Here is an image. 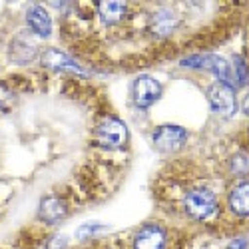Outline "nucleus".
Listing matches in <instances>:
<instances>
[{
	"instance_id": "nucleus-16",
	"label": "nucleus",
	"mask_w": 249,
	"mask_h": 249,
	"mask_svg": "<svg viewBox=\"0 0 249 249\" xmlns=\"http://www.w3.org/2000/svg\"><path fill=\"white\" fill-rule=\"evenodd\" d=\"M231 170L239 176H245L249 174V156L245 154H237L233 160H231Z\"/></svg>"
},
{
	"instance_id": "nucleus-3",
	"label": "nucleus",
	"mask_w": 249,
	"mask_h": 249,
	"mask_svg": "<svg viewBox=\"0 0 249 249\" xmlns=\"http://www.w3.org/2000/svg\"><path fill=\"white\" fill-rule=\"evenodd\" d=\"M154 146L160 152H178L183 148V143L188 142V132L181 126H174V124H163V126L156 128L154 136H152Z\"/></svg>"
},
{
	"instance_id": "nucleus-9",
	"label": "nucleus",
	"mask_w": 249,
	"mask_h": 249,
	"mask_svg": "<svg viewBox=\"0 0 249 249\" xmlns=\"http://www.w3.org/2000/svg\"><path fill=\"white\" fill-rule=\"evenodd\" d=\"M26 24L40 38H48L52 34V18L46 12V8L40 6V4L28 6V10H26Z\"/></svg>"
},
{
	"instance_id": "nucleus-4",
	"label": "nucleus",
	"mask_w": 249,
	"mask_h": 249,
	"mask_svg": "<svg viewBox=\"0 0 249 249\" xmlns=\"http://www.w3.org/2000/svg\"><path fill=\"white\" fill-rule=\"evenodd\" d=\"M161 96V84L152 76H140L132 84V100L138 108L146 110L160 100Z\"/></svg>"
},
{
	"instance_id": "nucleus-11",
	"label": "nucleus",
	"mask_w": 249,
	"mask_h": 249,
	"mask_svg": "<svg viewBox=\"0 0 249 249\" xmlns=\"http://www.w3.org/2000/svg\"><path fill=\"white\" fill-rule=\"evenodd\" d=\"M176 26H178V16L168 8L158 10L150 20V30L154 36H170L176 30Z\"/></svg>"
},
{
	"instance_id": "nucleus-17",
	"label": "nucleus",
	"mask_w": 249,
	"mask_h": 249,
	"mask_svg": "<svg viewBox=\"0 0 249 249\" xmlns=\"http://www.w3.org/2000/svg\"><path fill=\"white\" fill-rule=\"evenodd\" d=\"M100 230H102V225H98V223H86V225H82L80 230L76 231V237H78V239H86V237L98 233Z\"/></svg>"
},
{
	"instance_id": "nucleus-19",
	"label": "nucleus",
	"mask_w": 249,
	"mask_h": 249,
	"mask_svg": "<svg viewBox=\"0 0 249 249\" xmlns=\"http://www.w3.org/2000/svg\"><path fill=\"white\" fill-rule=\"evenodd\" d=\"M225 249H247V239H245V237H237V239H233V241L227 243Z\"/></svg>"
},
{
	"instance_id": "nucleus-2",
	"label": "nucleus",
	"mask_w": 249,
	"mask_h": 249,
	"mask_svg": "<svg viewBox=\"0 0 249 249\" xmlns=\"http://www.w3.org/2000/svg\"><path fill=\"white\" fill-rule=\"evenodd\" d=\"M183 212L196 221H207L217 213V197L207 188H194L183 197Z\"/></svg>"
},
{
	"instance_id": "nucleus-13",
	"label": "nucleus",
	"mask_w": 249,
	"mask_h": 249,
	"mask_svg": "<svg viewBox=\"0 0 249 249\" xmlns=\"http://www.w3.org/2000/svg\"><path fill=\"white\" fill-rule=\"evenodd\" d=\"M10 56L16 64H28V62H32V58L36 56V46L32 42H28L24 36H18L10 44Z\"/></svg>"
},
{
	"instance_id": "nucleus-1",
	"label": "nucleus",
	"mask_w": 249,
	"mask_h": 249,
	"mask_svg": "<svg viewBox=\"0 0 249 249\" xmlns=\"http://www.w3.org/2000/svg\"><path fill=\"white\" fill-rule=\"evenodd\" d=\"M96 143L104 150H124L130 142V130L120 118L106 116L96 126Z\"/></svg>"
},
{
	"instance_id": "nucleus-8",
	"label": "nucleus",
	"mask_w": 249,
	"mask_h": 249,
	"mask_svg": "<svg viewBox=\"0 0 249 249\" xmlns=\"http://www.w3.org/2000/svg\"><path fill=\"white\" fill-rule=\"evenodd\" d=\"M66 213H68V203L60 196H46L38 205V217L44 223H58L66 217Z\"/></svg>"
},
{
	"instance_id": "nucleus-6",
	"label": "nucleus",
	"mask_w": 249,
	"mask_h": 249,
	"mask_svg": "<svg viewBox=\"0 0 249 249\" xmlns=\"http://www.w3.org/2000/svg\"><path fill=\"white\" fill-rule=\"evenodd\" d=\"M168 235L165 230L158 223H148L138 230L134 235V249H165Z\"/></svg>"
},
{
	"instance_id": "nucleus-7",
	"label": "nucleus",
	"mask_w": 249,
	"mask_h": 249,
	"mask_svg": "<svg viewBox=\"0 0 249 249\" xmlns=\"http://www.w3.org/2000/svg\"><path fill=\"white\" fill-rule=\"evenodd\" d=\"M40 64L48 70H70L76 74H86L78 62L58 48H44L40 52Z\"/></svg>"
},
{
	"instance_id": "nucleus-5",
	"label": "nucleus",
	"mask_w": 249,
	"mask_h": 249,
	"mask_svg": "<svg viewBox=\"0 0 249 249\" xmlns=\"http://www.w3.org/2000/svg\"><path fill=\"white\" fill-rule=\"evenodd\" d=\"M207 100H210V106L215 114L223 116V118H230L235 114L237 110V102H235V92L231 86H225L221 82L210 86L207 90Z\"/></svg>"
},
{
	"instance_id": "nucleus-18",
	"label": "nucleus",
	"mask_w": 249,
	"mask_h": 249,
	"mask_svg": "<svg viewBox=\"0 0 249 249\" xmlns=\"http://www.w3.org/2000/svg\"><path fill=\"white\" fill-rule=\"evenodd\" d=\"M66 247V237L64 235H54L50 239V243L46 245V249H64Z\"/></svg>"
},
{
	"instance_id": "nucleus-10",
	"label": "nucleus",
	"mask_w": 249,
	"mask_h": 249,
	"mask_svg": "<svg viewBox=\"0 0 249 249\" xmlns=\"http://www.w3.org/2000/svg\"><path fill=\"white\" fill-rule=\"evenodd\" d=\"M98 6V16L102 18L104 24H110V26H116V24H122L124 18L130 14V8L126 2H118V0H102V2H96Z\"/></svg>"
},
{
	"instance_id": "nucleus-15",
	"label": "nucleus",
	"mask_w": 249,
	"mask_h": 249,
	"mask_svg": "<svg viewBox=\"0 0 249 249\" xmlns=\"http://www.w3.org/2000/svg\"><path fill=\"white\" fill-rule=\"evenodd\" d=\"M16 104V92L12 86H8L6 82H0V110L8 112Z\"/></svg>"
},
{
	"instance_id": "nucleus-14",
	"label": "nucleus",
	"mask_w": 249,
	"mask_h": 249,
	"mask_svg": "<svg viewBox=\"0 0 249 249\" xmlns=\"http://www.w3.org/2000/svg\"><path fill=\"white\" fill-rule=\"evenodd\" d=\"M231 70H233L235 82H239V86H245L249 82V66H247L243 56H233L231 58Z\"/></svg>"
},
{
	"instance_id": "nucleus-12",
	"label": "nucleus",
	"mask_w": 249,
	"mask_h": 249,
	"mask_svg": "<svg viewBox=\"0 0 249 249\" xmlns=\"http://www.w3.org/2000/svg\"><path fill=\"white\" fill-rule=\"evenodd\" d=\"M230 207L239 217H249V181H241L230 192Z\"/></svg>"
},
{
	"instance_id": "nucleus-20",
	"label": "nucleus",
	"mask_w": 249,
	"mask_h": 249,
	"mask_svg": "<svg viewBox=\"0 0 249 249\" xmlns=\"http://www.w3.org/2000/svg\"><path fill=\"white\" fill-rule=\"evenodd\" d=\"M241 110H243V114H247L249 116V94L243 98V104H241Z\"/></svg>"
}]
</instances>
